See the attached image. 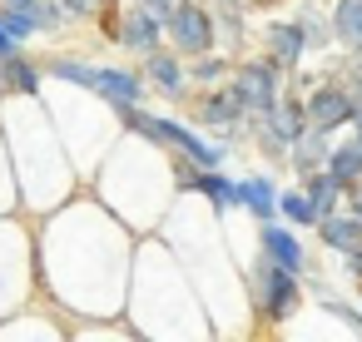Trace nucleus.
Here are the masks:
<instances>
[{
    "label": "nucleus",
    "mask_w": 362,
    "mask_h": 342,
    "mask_svg": "<svg viewBox=\"0 0 362 342\" xmlns=\"http://www.w3.org/2000/svg\"><path fill=\"white\" fill-rule=\"evenodd\" d=\"M134 243H139V233L119 213H110L95 194L80 189L75 199H65L60 208L35 218L40 293L70 322L119 317L124 293H129Z\"/></svg>",
    "instance_id": "f257e3e1"
},
{
    "label": "nucleus",
    "mask_w": 362,
    "mask_h": 342,
    "mask_svg": "<svg viewBox=\"0 0 362 342\" xmlns=\"http://www.w3.org/2000/svg\"><path fill=\"white\" fill-rule=\"evenodd\" d=\"M174 253L179 263L189 268L199 297H204V312L214 322V337H248L253 332V307H248V283H243V268L228 248V233H223V218L199 199V194H179L174 208L164 213V223L154 228Z\"/></svg>",
    "instance_id": "f03ea898"
},
{
    "label": "nucleus",
    "mask_w": 362,
    "mask_h": 342,
    "mask_svg": "<svg viewBox=\"0 0 362 342\" xmlns=\"http://www.w3.org/2000/svg\"><path fill=\"white\" fill-rule=\"evenodd\" d=\"M0 134H6L11 169L21 184V208L30 218L60 208L65 199H75L85 189L80 164L70 159L40 95H0Z\"/></svg>",
    "instance_id": "7ed1b4c3"
},
{
    "label": "nucleus",
    "mask_w": 362,
    "mask_h": 342,
    "mask_svg": "<svg viewBox=\"0 0 362 342\" xmlns=\"http://www.w3.org/2000/svg\"><path fill=\"white\" fill-rule=\"evenodd\" d=\"M124 317L134 322L139 337H214V322L204 312V297L189 268L159 233H139L134 243Z\"/></svg>",
    "instance_id": "20e7f679"
},
{
    "label": "nucleus",
    "mask_w": 362,
    "mask_h": 342,
    "mask_svg": "<svg viewBox=\"0 0 362 342\" xmlns=\"http://www.w3.org/2000/svg\"><path fill=\"white\" fill-rule=\"evenodd\" d=\"M85 184H90V194H95L110 213H119L134 233H154V228L164 223V213L174 208V199L184 194L174 159H169L154 139H144V134H134V129H119V139L105 149V159L95 164V174H90Z\"/></svg>",
    "instance_id": "39448f33"
},
{
    "label": "nucleus",
    "mask_w": 362,
    "mask_h": 342,
    "mask_svg": "<svg viewBox=\"0 0 362 342\" xmlns=\"http://www.w3.org/2000/svg\"><path fill=\"white\" fill-rule=\"evenodd\" d=\"M40 100L70 149V159L80 164V179L95 174V164L105 159V149L119 139V119H115V105H105L95 90H80V85H65V80H45L40 85Z\"/></svg>",
    "instance_id": "423d86ee"
},
{
    "label": "nucleus",
    "mask_w": 362,
    "mask_h": 342,
    "mask_svg": "<svg viewBox=\"0 0 362 342\" xmlns=\"http://www.w3.org/2000/svg\"><path fill=\"white\" fill-rule=\"evenodd\" d=\"M40 293L35 278V228L30 213H0V317L21 312Z\"/></svg>",
    "instance_id": "0eeeda50"
},
{
    "label": "nucleus",
    "mask_w": 362,
    "mask_h": 342,
    "mask_svg": "<svg viewBox=\"0 0 362 342\" xmlns=\"http://www.w3.org/2000/svg\"><path fill=\"white\" fill-rule=\"evenodd\" d=\"M243 283H248L253 322H263V327H283L303 307V273H288V268L268 263L263 253H253L243 263Z\"/></svg>",
    "instance_id": "6e6552de"
},
{
    "label": "nucleus",
    "mask_w": 362,
    "mask_h": 342,
    "mask_svg": "<svg viewBox=\"0 0 362 342\" xmlns=\"http://www.w3.org/2000/svg\"><path fill=\"white\" fill-rule=\"evenodd\" d=\"M95 30H100L105 45H115V50L129 55V60H144L149 50L164 45V20L144 6V0H119V6H110V11L95 20Z\"/></svg>",
    "instance_id": "1a4fd4ad"
},
{
    "label": "nucleus",
    "mask_w": 362,
    "mask_h": 342,
    "mask_svg": "<svg viewBox=\"0 0 362 342\" xmlns=\"http://www.w3.org/2000/svg\"><path fill=\"white\" fill-rule=\"evenodd\" d=\"M184 110H189V119H194L204 134H214L228 154H233L238 144H248V110H243V100L228 90V80H223V85H209V90H194V100H189Z\"/></svg>",
    "instance_id": "9d476101"
},
{
    "label": "nucleus",
    "mask_w": 362,
    "mask_h": 342,
    "mask_svg": "<svg viewBox=\"0 0 362 342\" xmlns=\"http://www.w3.org/2000/svg\"><path fill=\"white\" fill-rule=\"evenodd\" d=\"M288 80H293V75H288L278 60H268L263 50H243V55L233 60L228 90L243 100V110H248V114H263V110H273V105L283 100Z\"/></svg>",
    "instance_id": "9b49d317"
},
{
    "label": "nucleus",
    "mask_w": 362,
    "mask_h": 342,
    "mask_svg": "<svg viewBox=\"0 0 362 342\" xmlns=\"http://www.w3.org/2000/svg\"><path fill=\"white\" fill-rule=\"evenodd\" d=\"M303 110H308V124L322 129V134H342V129L357 119V105H352L342 75H327V70L303 90Z\"/></svg>",
    "instance_id": "f8f14e48"
},
{
    "label": "nucleus",
    "mask_w": 362,
    "mask_h": 342,
    "mask_svg": "<svg viewBox=\"0 0 362 342\" xmlns=\"http://www.w3.org/2000/svg\"><path fill=\"white\" fill-rule=\"evenodd\" d=\"M0 25H6L21 45H30V40H40V35H65V30H75L70 25V16L55 6V0H0Z\"/></svg>",
    "instance_id": "ddd939ff"
},
{
    "label": "nucleus",
    "mask_w": 362,
    "mask_h": 342,
    "mask_svg": "<svg viewBox=\"0 0 362 342\" xmlns=\"http://www.w3.org/2000/svg\"><path fill=\"white\" fill-rule=\"evenodd\" d=\"M139 75H144V85H149V95H159V105H169V110H184V105L194 100V80H189V60H184L179 50H169V45H159V50H149V55L139 60Z\"/></svg>",
    "instance_id": "4468645a"
},
{
    "label": "nucleus",
    "mask_w": 362,
    "mask_h": 342,
    "mask_svg": "<svg viewBox=\"0 0 362 342\" xmlns=\"http://www.w3.org/2000/svg\"><path fill=\"white\" fill-rule=\"evenodd\" d=\"M164 45L179 50L184 60L204 55L218 45V30H214V11H209V0H184V6L164 20Z\"/></svg>",
    "instance_id": "2eb2a0df"
},
{
    "label": "nucleus",
    "mask_w": 362,
    "mask_h": 342,
    "mask_svg": "<svg viewBox=\"0 0 362 342\" xmlns=\"http://www.w3.org/2000/svg\"><path fill=\"white\" fill-rule=\"evenodd\" d=\"M253 45L268 55V60H278L288 75L298 70V65H308L313 55H308V40H303V30H298V20L288 16V11H278V16H258V30H253Z\"/></svg>",
    "instance_id": "dca6fc26"
},
{
    "label": "nucleus",
    "mask_w": 362,
    "mask_h": 342,
    "mask_svg": "<svg viewBox=\"0 0 362 342\" xmlns=\"http://www.w3.org/2000/svg\"><path fill=\"white\" fill-rule=\"evenodd\" d=\"M258 253H263L268 263L288 268V273H308V268H313V253H308V243H303V228H293V223H283V218H263V223H258Z\"/></svg>",
    "instance_id": "f3484780"
},
{
    "label": "nucleus",
    "mask_w": 362,
    "mask_h": 342,
    "mask_svg": "<svg viewBox=\"0 0 362 342\" xmlns=\"http://www.w3.org/2000/svg\"><path fill=\"white\" fill-rule=\"evenodd\" d=\"M105 105H149L154 95H149V85H144V75H139V60L134 65H119V60H100L95 65V85H90Z\"/></svg>",
    "instance_id": "a211bd4d"
},
{
    "label": "nucleus",
    "mask_w": 362,
    "mask_h": 342,
    "mask_svg": "<svg viewBox=\"0 0 362 342\" xmlns=\"http://www.w3.org/2000/svg\"><path fill=\"white\" fill-rule=\"evenodd\" d=\"M209 11H214V30H218V50H228L233 60L253 45V11H248V0H209Z\"/></svg>",
    "instance_id": "6ab92c4d"
},
{
    "label": "nucleus",
    "mask_w": 362,
    "mask_h": 342,
    "mask_svg": "<svg viewBox=\"0 0 362 342\" xmlns=\"http://www.w3.org/2000/svg\"><path fill=\"white\" fill-rule=\"evenodd\" d=\"M278 174L263 164V169H243L238 174V208H243V218H253V223H263V218H278Z\"/></svg>",
    "instance_id": "aec40b11"
},
{
    "label": "nucleus",
    "mask_w": 362,
    "mask_h": 342,
    "mask_svg": "<svg viewBox=\"0 0 362 342\" xmlns=\"http://www.w3.org/2000/svg\"><path fill=\"white\" fill-rule=\"evenodd\" d=\"M288 16L298 20V30H303V40H308V55H317V60L337 55V50H332V16H327V0H293Z\"/></svg>",
    "instance_id": "412c9836"
},
{
    "label": "nucleus",
    "mask_w": 362,
    "mask_h": 342,
    "mask_svg": "<svg viewBox=\"0 0 362 342\" xmlns=\"http://www.w3.org/2000/svg\"><path fill=\"white\" fill-rule=\"evenodd\" d=\"M45 85V60H35L25 45L0 55V95H40Z\"/></svg>",
    "instance_id": "4be33fe9"
},
{
    "label": "nucleus",
    "mask_w": 362,
    "mask_h": 342,
    "mask_svg": "<svg viewBox=\"0 0 362 342\" xmlns=\"http://www.w3.org/2000/svg\"><path fill=\"white\" fill-rule=\"evenodd\" d=\"M313 233H317V248L322 253H347V248H362V223H357V213H347V208H332V213H322L317 223H313Z\"/></svg>",
    "instance_id": "5701e85b"
},
{
    "label": "nucleus",
    "mask_w": 362,
    "mask_h": 342,
    "mask_svg": "<svg viewBox=\"0 0 362 342\" xmlns=\"http://www.w3.org/2000/svg\"><path fill=\"white\" fill-rule=\"evenodd\" d=\"M332 139L337 134H322V129H303L293 144H288V174L293 179H303V174H313V169H322L327 164V154H332Z\"/></svg>",
    "instance_id": "b1692460"
},
{
    "label": "nucleus",
    "mask_w": 362,
    "mask_h": 342,
    "mask_svg": "<svg viewBox=\"0 0 362 342\" xmlns=\"http://www.w3.org/2000/svg\"><path fill=\"white\" fill-rule=\"evenodd\" d=\"M327 16H332V50L362 55V0H327Z\"/></svg>",
    "instance_id": "393cba45"
},
{
    "label": "nucleus",
    "mask_w": 362,
    "mask_h": 342,
    "mask_svg": "<svg viewBox=\"0 0 362 342\" xmlns=\"http://www.w3.org/2000/svg\"><path fill=\"white\" fill-rule=\"evenodd\" d=\"M258 119H263V124H268V129H273L278 139H288V144H293V139H298V134L308 129V110H303V95H298V90L288 85V90H283V100H278L273 110H263Z\"/></svg>",
    "instance_id": "a878e982"
},
{
    "label": "nucleus",
    "mask_w": 362,
    "mask_h": 342,
    "mask_svg": "<svg viewBox=\"0 0 362 342\" xmlns=\"http://www.w3.org/2000/svg\"><path fill=\"white\" fill-rule=\"evenodd\" d=\"M95 65H100V60H90V55H80V50H55V55H45V80H65V85L90 90V85H95Z\"/></svg>",
    "instance_id": "bb28decb"
},
{
    "label": "nucleus",
    "mask_w": 362,
    "mask_h": 342,
    "mask_svg": "<svg viewBox=\"0 0 362 342\" xmlns=\"http://www.w3.org/2000/svg\"><path fill=\"white\" fill-rule=\"evenodd\" d=\"M278 218H283V223H293V228H303V233L317 223V204L308 199V189H303L298 179L278 189Z\"/></svg>",
    "instance_id": "cd10ccee"
},
{
    "label": "nucleus",
    "mask_w": 362,
    "mask_h": 342,
    "mask_svg": "<svg viewBox=\"0 0 362 342\" xmlns=\"http://www.w3.org/2000/svg\"><path fill=\"white\" fill-rule=\"evenodd\" d=\"M342 189H352V184H362V149L347 139V134H337L332 139V154H327V164H322Z\"/></svg>",
    "instance_id": "c85d7f7f"
},
{
    "label": "nucleus",
    "mask_w": 362,
    "mask_h": 342,
    "mask_svg": "<svg viewBox=\"0 0 362 342\" xmlns=\"http://www.w3.org/2000/svg\"><path fill=\"white\" fill-rule=\"evenodd\" d=\"M0 337H70V327H60L55 317H40V312H11L0 317Z\"/></svg>",
    "instance_id": "c756f323"
},
{
    "label": "nucleus",
    "mask_w": 362,
    "mask_h": 342,
    "mask_svg": "<svg viewBox=\"0 0 362 342\" xmlns=\"http://www.w3.org/2000/svg\"><path fill=\"white\" fill-rule=\"evenodd\" d=\"M228 75H233V55H228V50H218V45L189 60V80H194V90H209V85H223Z\"/></svg>",
    "instance_id": "7c9ffc66"
},
{
    "label": "nucleus",
    "mask_w": 362,
    "mask_h": 342,
    "mask_svg": "<svg viewBox=\"0 0 362 342\" xmlns=\"http://www.w3.org/2000/svg\"><path fill=\"white\" fill-rule=\"evenodd\" d=\"M298 184H303V189H308V199L317 204V218H322V213H332V208H342V199H347V189H342L327 169H313V174H303Z\"/></svg>",
    "instance_id": "2f4dec72"
},
{
    "label": "nucleus",
    "mask_w": 362,
    "mask_h": 342,
    "mask_svg": "<svg viewBox=\"0 0 362 342\" xmlns=\"http://www.w3.org/2000/svg\"><path fill=\"white\" fill-rule=\"evenodd\" d=\"M21 208V184H16V169H11V149H6V134H0V213H16ZM25 213V208H21Z\"/></svg>",
    "instance_id": "473e14b6"
},
{
    "label": "nucleus",
    "mask_w": 362,
    "mask_h": 342,
    "mask_svg": "<svg viewBox=\"0 0 362 342\" xmlns=\"http://www.w3.org/2000/svg\"><path fill=\"white\" fill-rule=\"evenodd\" d=\"M55 6L70 16V25H95L110 6H119V0H55Z\"/></svg>",
    "instance_id": "72a5a7b5"
},
{
    "label": "nucleus",
    "mask_w": 362,
    "mask_h": 342,
    "mask_svg": "<svg viewBox=\"0 0 362 342\" xmlns=\"http://www.w3.org/2000/svg\"><path fill=\"white\" fill-rule=\"evenodd\" d=\"M342 85H347V95H352V105H357V114H362V55H342Z\"/></svg>",
    "instance_id": "f704fd0d"
},
{
    "label": "nucleus",
    "mask_w": 362,
    "mask_h": 342,
    "mask_svg": "<svg viewBox=\"0 0 362 342\" xmlns=\"http://www.w3.org/2000/svg\"><path fill=\"white\" fill-rule=\"evenodd\" d=\"M337 263H342V283H362V248H347V253H337Z\"/></svg>",
    "instance_id": "c9c22d12"
},
{
    "label": "nucleus",
    "mask_w": 362,
    "mask_h": 342,
    "mask_svg": "<svg viewBox=\"0 0 362 342\" xmlns=\"http://www.w3.org/2000/svg\"><path fill=\"white\" fill-rule=\"evenodd\" d=\"M293 0H248V11L253 16H278V11H288Z\"/></svg>",
    "instance_id": "e433bc0d"
},
{
    "label": "nucleus",
    "mask_w": 362,
    "mask_h": 342,
    "mask_svg": "<svg viewBox=\"0 0 362 342\" xmlns=\"http://www.w3.org/2000/svg\"><path fill=\"white\" fill-rule=\"evenodd\" d=\"M144 6H149V11H154L159 20H169V16H174V11L184 6V0H144Z\"/></svg>",
    "instance_id": "4c0bfd02"
},
{
    "label": "nucleus",
    "mask_w": 362,
    "mask_h": 342,
    "mask_svg": "<svg viewBox=\"0 0 362 342\" xmlns=\"http://www.w3.org/2000/svg\"><path fill=\"white\" fill-rule=\"evenodd\" d=\"M342 208H347V213H357V223H362V184H352V189H347Z\"/></svg>",
    "instance_id": "58836bf2"
},
{
    "label": "nucleus",
    "mask_w": 362,
    "mask_h": 342,
    "mask_svg": "<svg viewBox=\"0 0 362 342\" xmlns=\"http://www.w3.org/2000/svg\"><path fill=\"white\" fill-rule=\"evenodd\" d=\"M11 50H21V40H16L6 25H0V55H11Z\"/></svg>",
    "instance_id": "ea45409f"
},
{
    "label": "nucleus",
    "mask_w": 362,
    "mask_h": 342,
    "mask_svg": "<svg viewBox=\"0 0 362 342\" xmlns=\"http://www.w3.org/2000/svg\"><path fill=\"white\" fill-rule=\"evenodd\" d=\"M342 134H347V139H352V144H357V149H362V114H357V119H352V124H347V129H342Z\"/></svg>",
    "instance_id": "a19ab883"
},
{
    "label": "nucleus",
    "mask_w": 362,
    "mask_h": 342,
    "mask_svg": "<svg viewBox=\"0 0 362 342\" xmlns=\"http://www.w3.org/2000/svg\"><path fill=\"white\" fill-rule=\"evenodd\" d=\"M352 293H357V302H362V283H357V288H352Z\"/></svg>",
    "instance_id": "79ce46f5"
}]
</instances>
